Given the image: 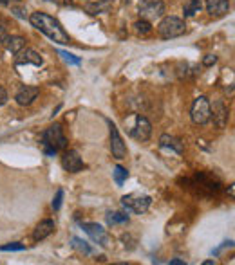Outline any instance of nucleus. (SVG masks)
Instances as JSON below:
<instances>
[{
    "instance_id": "24",
    "label": "nucleus",
    "mask_w": 235,
    "mask_h": 265,
    "mask_svg": "<svg viewBox=\"0 0 235 265\" xmlns=\"http://www.w3.org/2000/svg\"><path fill=\"white\" fill-rule=\"evenodd\" d=\"M58 54L62 56L63 60L67 61V63H73V65H80V58H76L74 54L67 53V51H58Z\"/></svg>"
},
{
    "instance_id": "8",
    "label": "nucleus",
    "mask_w": 235,
    "mask_h": 265,
    "mask_svg": "<svg viewBox=\"0 0 235 265\" xmlns=\"http://www.w3.org/2000/svg\"><path fill=\"white\" fill-rule=\"evenodd\" d=\"M109 127H111V152H112V157L118 160H121L127 157V146H125L123 139L118 132L116 125H112L109 123Z\"/></svg>"
},
{
    "instance_id": "1",
    "label": "nucleus",
    "mask_w": 235,
    "mask_h": 265,
    "mask_svg": "<svg viewBox=\"0 0 235 265\" xmlns=\"http://www.w3.org/2000/svg\"><path fill=\"white\" fill-rule=\"evenodd\" d=\"M29 22L33 27H36L40 33H44L47 38H51L55 44H60V45H67L71 42L69 38V34L65 33V29L62 27V24L58 22L56 18H53L51 15L47 13H33L31 17H29Z\"/></svg>"
},
{
    "instance_id": "30",
    "label": "nucleus",
    "mask_w": 235,
    "mask_h": 265,
    "mask_svg": "<svg viewBox=\"0 0 235 265\" xmlns=\"http://www.w3.org/2000/svg\"><path fill=\"white\" fill-rule=\"evenodd\" d=\"M170 265H185L183 260H170Z\"/></svg>"
},
{
    "instance_id": "23",
    "label": "nucleus",
    "mask_w": 235,
    "mask_h": 265,
    "mask_svg": "<svg viewBox=\"0 0 235 265\" xmlns=\"http://www.w3.org/2000/svg\"><path fill=\"white\" fill-rule=\"evenodd\" d=\"M73 247L78 249L80 253H84V254H90V253H92V249H90L89 245L84 242V240H80V238H73Z\"/></svg>"
},
{
    "instance_id": "27",
    "label": "nucleus",
    "mask_w": 235,
    "mask_h": 265,
    "mask_svg": "<svg viewBox=\"0 0 235 265\" xmlns=\"http://www.w3.org/2000/svg\"><path fill=\"white\" fill-rule=\"evenodd\" d=\"M217 63V56H213V54H208L205 56V60H203V65L205 67H212Z\"/></svg>"
},
{
    "instance_id": "22",
    "label": "nucleus",
    "mask_w": 235,
    "mask_h": 265,
    "mask_svg": "<svg viewBox=\"0 0 235 265\" xmlns=\"http://www.w3.org/2000/svg\"><path fill=\"white\" fill-rule=\"evenodd\" d=\"M112 175H114V181H116L118 186H121V184L127 181V177H129V171L125 170L123 166L118 164L116 168H114V171H112Z\"/></svg>"
},
{
    "instance_id": "26",
    "label": "nucleus",
    "mask_w": 235,
    "mask_h": 265,
    "mask_svg": "<svg viewBox=\"0 0 235 265\" xmlns=\"http://www.w3.org/2000/svg\"><path fill=\"white\" fill-rule=\"evenodd\" d=\"M62 199H63V191H62V189H58V191H56L55 200H53V210H55V211L60 210V206H62Z\"/></svg>"
},
{
    "instance_id": "17",
    "label": "nucleus",
    "mask_w": 235,
    "mask_h": 265,
    "mask_svg": "<svg viewBox=\"0 0 235 265\" xmlns=\"http://www.w3.org/2000/svg\"><path fill=\"white\" fill-rule=\"evenodd\" d=\"M4 45H6V49L11 54H17V53H20L26 47V38H22V36H7Z\"/></svg>"
},
{
    "instance_id": "9",
    "label": "nucleus",
    "mask_w": 235,
    "mask_h": 265,
    "mask_svg": "<svg viewBox=\"0 0 235 265\" xmlns=\"http://www.w3.org/2000/svg\"><path fill=\"white\" fill-rule=\"evenodd\" d=\"M82 227H84V231L87 233L98 245H101V247H107V245H109V235H107V231L100 224L85 222V224H82Z\"/></svg>"
},
{
    "instance_id": "10",
    "label": "nucleus",
    "mask_w": 235,
    "mask_h": 265,
    "mask_svg": "<svg viewBox=\"0 0 235 265\" xmlns=\"http://www.w3.org/2000/svg\"><path fill=\"white\" fill-rule=\"evenodd\" d=\"M62 166L63 170L69 171V173H78L85 168V162L82 160L78 152H74V150H67L62 157Z\"/></svg>"
},
{
    "instance_id": "5",
    "label": "nucleus",
    "mask_w": 235,
    "mask_h": 265,
    "mask_svg": "<svg viewBox=\"0 0 235 265\" xmlns=\"http://www.w3.org/2000/svg\"><path fill=\"white\" fill-rule=\"evenodd\" d=\"M150 202L152 199L148 195H141V193H130V195H125L123 199H121V204L127 211L130 213H145L148 208H150Z\"/></svg>"
},
{
    "instance_id": "12",
    "label": "nucleus",
    "mask_w": 235,
    "mask_h": 265,
    "mask_svg": "<svg viewBox=\"0 0 235 265\" xmlns=\"http://www.w3.org/2000/svg\"><path fill=\"white\" fill-rule=\"evenodd\" d=\"M210 116L213 117V123L219 128H224L226 123H228V108H226V105L221 100L215 101L213 105L210 103Z\"/></svg>"
},
{
    "instance_id": "16",
    "label": "nucleus",
    "mask_w": 235,
    "mask_h": 265,
    "mask_svg": "<svg viewBox=\"0 0 235 265\" xmlns=\"http://www.w3.org/2000/svg\"><path fill=\"white\" fill-rule=\"evenodd\" d=\"M159 144H161V148H168V150H174L176 154H183L185 152V146L181 143L177 137H174V135H168V133H163L161 137H159Z\"/></svg>"
},
{
    "instance_id": "20",
    "label": "nucleus",
    "mask_w": 235,
    "mask_h": 265,
    "mask_svg": "<svg viewBox=\"0 0 235 265\" xmlns=\"http://www.w3.org/2000/svg\"><path fill=\"white\" fill-rule=\"evenodd\" d=\"M107 222L109 226H116V224H127L129 222V215L119 213V211H109L107 213Z\"/></svg>"
},
{
    "instance_id": "14",
    "label": "nucleus",
    "mask_w": 235,
    "mask_h": 265,
    "mask_svg": "<svg viewBox=\"0 0 235 265\" xmlns=\"http://www.w3.org/2000/svg\"><path fill=\"white\" fill-rule=\"evenodd\" d=\"M205 6L210 17L221 18L230 11V0H206Z\"/></svg>"
},
{
    "instance_id": "3",
    "label": "nucleus",
    "mask_w": 235,
    "mask_h": 265,
    "mask_svg": "<svg viewBox=\"0 0 235 265\" xmlns=\"http://www.w3.org/2000/svg\"><path fill=\"white\" fill-rule=\"evenodd\" d=\"M186 31L185 20L177 17H165L157 26V34L161 36L163 40H172V38H179L183 36Z\"/></svg>"
},
{
    "instance_id": "21",
    "label": "nucleus",
    "mask_w": 235,
    "mask_h": 265,
    "mask_svg": "<svg viewBox=\"0 0 235 265\" xmlns=\"http://www.w3.org/2000/svg\"><path fill=\"white\" fill-rule=\"evenodd\" d=\"M134 29H136V34H138V36H147V34L152 33L150 22H148V20H143V18L134 24Z\"/></svg>"
},
{
    "instance_id": "19",
    "label": "nucleus",
    "mask_w": 235,
    "mask_h": 265,
    "mask_svg": "<svg viewBox=\"0 0 235 265\" xmlns=\"http://www.w3.org/2000/svg\"><path fill=\"white\" fill-rule=\"evenodd\" d=\"M203 9V0H188L183 7V13L185 17H196L197 13H201Z\"/></svg>"
},
{
    "instance_id": "6",
    "label": "nucleus",
    "mask_w": 235,
    "mask_h": 265,
    "mask_svg": "<svg viewBox=\"0 0 235 265\" xmlns=\"http://www.w3.org/2000/svg\"><path fill=\"white\" fill-rule=\"evenodd\" d=\"M138 11H140V17L143 20L152 22V20H157V18L163 17L165 4H163V0H141Z\"/></svg>"
},
{
    "instance_id": "15",
    "label": "nucleus",
    "mask_w": 235,
    "mask_h": 265,
    "mask_svg": "<svg viewBox=\"0 0 235 265\" xmlns=\"http://www.w3.org/2000/svg\"><path fill=\"white\" fill-rule=\"evenodd\" d=\"M55 233V222L53 220H42L38 226L34 227V233H33V238L36 242H42L45 240L47 237H51Z\"/></svg>"
},
{
    "instance_id": "31",
    "label": "nucleus",
    "mask_w": 235,
    "mask_h": 265,
    "mask_svg": "<svg viewBox=\"0 0 235 265\" xmlns=\"http://www.w3.org/2000/svg\"><path fill=\"white\" fill-rule=\"evenodd\" d=\"M9 2H11V0H0V4H4V6H7Z\"/></svg>"
},
{
    "instance_id": "18",
    "label": "nucleus",
    "mask_w": 235,
    "mask_h": 265,
    "mask_svg": "<svg viewBox=\"0 0 235 265\" xmlns=\"http://www.w3.org/2000/svg\"><path fill=\"white\" fill-rule=\"evenodd\" d=\"M85 9L90 13V15H100V13H105L109 9V2L107 0H98V2H87L85 4Z\"/></svg>"
},
{
    "instance_id": "25",
    "label": "nucleus",
    "mask_w": 235,
    "mask_h": 265,
    "mask_svg": "<svg viewBox=\"0 0 235 265\" xmlns=\"http://www.w3.org/2000/svg\"><path fill=\"white\" fill-rule=\"evenodd\" d=\"M2 251H24L26 249V245L20 242H13V243H7V245H2Z\"/></svg>"
},
{
    "instance_id": "28",
    "label": "nucleus",
    "mask_w": 235,
    "mask_h": 265,
    "mask_svg": "<svg viewBox=\"0 0 235 265\" xmlns=\"http://www.w3.org/2000/svg\"><path fill=\"white\" fill-rule=\"evenodd\" d=\"M7 103V90L4 87H0V106H4Z\"/></svg>"
},
{
    "instance_id": "29",
    "label": "nucleus",
    "mask_w": 235,
    "mask_h": 265,
    "mask_svg": "<svg viewBox=\"0 0 235 265\" xmlns=\"http://www.w3.org/2000/svg\"><path fill=\"white\" fill-rule=\"evenodd\" d=\"M7 36H9V34H7V31H6V29H4V27H2V26H0V45L6 44Z\"/></svg>"
},
{
    "instance_id": "13",
    "label": "nucleus",
    "mask_w": 235,
    "mask_h": 265,
    "mask_svg": "<svg viewBox=\"0 0 235 265\" xmlns=\"http://www.w3.org/2000/svg\"><path fill=\"white\" fill-rule=\"evenodd\" d=\"M28 63L34 67H42L44 58L33 49H22L20 53H17V65H28Z\"/></svg>"
},
{
    "instance_id": "2",
    "label": "nucleus",
    "mask_w": 235,
    "mask_h": 265,
    "mask_svg": "<svg viewBox=\"0 0 235 265\" xmlns=\"http://www.w3.org/2000/svg\"><path fill=\"white\" fill-rule=\"evenodd\" d=\"M42 146H44L47 155H56L60 150L67 146V139L63 135V130L60 125H53L42 135Z\"/></svg>"
},
{
    "instance_id": "11",
    "label": "nucleus",
    "mask_w": 235,
    "mask_h": 265,
    "mask_svg": "<svg viewBox=\"0 0 235 265\" xmlns=\"http://www.w3.org/2000/svg\"><path fill=\"white\" fill-rule=\"evenodd\" d=\"M40 94V88L38 87H31V85H24L22 88H18L17 96H15V100L20 106H29L33 103Z\"/></svg>"
},
{
    "instance_id": "4",
    "label": "nucleus",
    "mask_w": 235,
    "mask_h": 265,
    "mask_svg": "<svg viewBox=\"0 0 235 265\" xmlns=\"http://www.w3.org/2000/svg\"><path fill=\"white\" fill-rule=\"evenodd\" d=\"M125 125L129 127V133L136 141H148L150 139V133H152V125L150 121L147 119L145 116H130L129 119H125Z\"/></svg>"
},
{
    "instance_id": "7",
    "label": "nucleus",
    "mask_w": 235,
    "mask_h": 265,
    "mask_svg": "<svg viewBox=\"0 0 235 265\" xmlns=\"http://www.w3.org/2000/svg\"><path fill=\"white\" fill-rule=\"evenodd\" d=\"M190 117L196 125H206V123L212 119V116H210V101H208L205 96L196 98L194 105H192Z\"/></svg>"
}]
</instances>
